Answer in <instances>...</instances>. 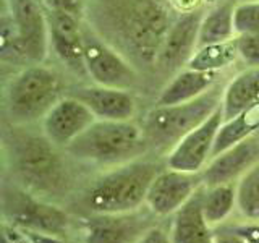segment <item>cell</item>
Instances as JSON below:
<instances>
[{"label": "cell", "instance_id": "18", "mask_svg": "<svg viewBox=\"0 0 259 243\" xmlns=\"http://www.w3.org/2000/svg\"><path fill=\"white\" fill-rule=\"evenodd\" d=\"M202 188L204 185L172 214L168 229L172 243H217L214 227L207 222L202 211Z\"/></svg>", "mask_w": 259, "mask_h": 243}, {"label": "cell", "instance_id": "1", "mask_svg": "<svg viewBox=\"0 0 259 243\" xmlns=\"http://www.w3.org/2000/svg\"><path fill=\"white\" fill-rule=\"evenodd\" d=\"M86 18L135 67L156 65L172 24L164 0H86Z\"/></svg>", "mask_w": 259, "mask_h": 243}, {"label": "cell", "instance_id": "30", "mask_svg": "<svg viewBox=\"0 0 259 243\" xmlns=\"http://www.w3.org/2000/svg\"><path fill=\"white\" fill-rule=\"evenodd\" d=\"M227 232L237 235L245 243H259V221H246L230 225Z\"/></svg>", "mask_w": 259, "mask_h": 243}, {"label": "cell", "instance_id": "13", "mask_svg": "<svg viewBox=\"0 0 259 243\" xmlns=\"http://www.w3.org/2000/svg\"><path fill=\"white\" fill-rule=\"evenodd\" d=\"M96 120V115L89 110L88 105L70 94L57 101L40 122V125L47 140L59 149L65 151Z\"/></svg>", "mask_w": 259, "mask_h": 243}, {"label": "cell", "instance_id": "14", "mask_svg": "<svg viewBox=\"0 0 259 243\" xmlns=\"http://www.w3.org/2000/svg\"><path fill=\"white\" fill-rule=\"evenodd\" d=\"M204 13L198 8L180 15L172 21L159 52L156 65L164 71H180L198 49L199 26Z\"/></svg>", "mask_w": 259, "mask_h": 243}, {"label": "cell", "instance_id": "29", "mask_svg": "<svg viewBox=\"0 0 259 243\" xmlns=\"http://www.w3.org/2000/svg\"><path fill=\"white\" fill-rule=\"evenodd\" d=\"M47 10L62 12L83 20L86 16V0H42Z\"/></svg>", "mask_w": 259, "mask_h": 243}, {"label": "cell", "instance_id": "17", "mask_svg": "<svg viewBox=\"0 0 259 243\" xmlns=\"http://www.w3.org/2000/svg\"><path fill=\"white\" fill-rule=\"evenodd\" d=\"M76 99L84 102L97 120H133L136 113V101L130 89L110 86H83L71 93Z\"/></svg>", "mask_w": 259, "mask_h": 243}, {"label": "cell", "instance_id": "10", "mask_svg": "<svg viewBox=\"0 0 259 243\" xmlns=\"http://www.w3.org/2000/svg\"><path fill=\"white\" fill-rule=\"evenodd\" d=\"M26 60L42 63L51 52L47 10L37 0H5Z\"/></svg>", "mask_w": 259, "mask_h": 243}, {"label": "cell", "instance_id": "33", "mask_svg": "<svg viewBox=\"0 0 259 243\" xmlns=\"http://www.w3.org/2000/svg\"><path fill=\"white\" fill-rule=\"evenodd\" d=\"M24 235L31 240V243H67L63 237L52 233H42V232H31V230H23Z\"/></svg>", "mask_w": 259, "mask_h": 243}, {"label": "cell", "instance_id": "23", "mask_svg": "<svg viewBox=\"0 0 259 243\" xmlns=\"http://www.w3.org/2000/svg\"><path fill=\"white\" fill-rule=\"evenodd\" d=\"M235 36L237 34H235L233 26V5H219L202 16L198 36V47L225 43V40L235 39Z\"/></svg>", "mask_w": 259, "mask_h": 243}, {"label": "cell", "instance_id": "31", "mask_svg": "<svg viewBox=\"0 0 259 243\" xmlns=\"http://www.w3.org/2000/svg\"><path fill=\"white\" fill-rule=\"evenodd\" d=\"M136 243H172L168 230L160 225H152Z\"/></svg>", "mask_w": 259, "mask_h": 243}, {"label": "cell", "instance_id": "11", "mask_svg": "<svg viewBox=\"0 0 259 243\" xmlns=\"http://www.w3.org/2000/svg\"><path fill=\"white\" fill-rule=\"evenodd\" d=\"M224 124V112L219 107L190 133H186L172 149L165 154V166L183 172L199 174L212 159L217 133Z\"/></svg>", "mask_w": 259, "mask_h": 243}, {"label": "cell", "instance_id": "26", "mask_svg": "<svg viewBox=\"0 0 259 243\" xmlns=\"http://www.w3.org/2000/svg\"><path fill=\"white\" fill-rule=\"evenodd\" d=\"M2 32H0V47H2V62H12L16 63L20 60H26V57L23 54V49L20 44L18 34H16L15 23L12 18V13L8 10L5 4L4 13H2ZM28 62V60H26Z\"/></svg>", "mask_w": 259, "mask_h": 243}, {"label": "cell", "instance_id": "22", "mask_svg": "<svg viewBox=\"0 0 259 243\" xmlns=\"http://www.w3.org/2000/svg\"><path fill=\"white\" fill-rule=\"evenodd\" d=\"M237 209V183H225L202 188V211L207 222L217 227Z\"/></svg>", "mask_w": 259, "mask_h": 243}, {"label": "cell", "instance_id": "15", "mask_svg": "<svg viewBox=\"0 0 259 243\" xmlns=\"http://www.w3.org/2000/svg\"><path fill=\"white\" fill-rule=\"evenodd\" d=\"M47 18L49 28H51V51L55 52V55L70 71L88 76L81 20L73 15L54 10H47Z\"/></svg>", "mask_w": 259, "mask_h": 243}, {"label": "cell", "instance_id": "28", "mask_svg": "<svg viewBox=\"0 0 259 243\" xmlns=\"http://www.w3.org/2000/svg\"><path fill=\"white\" fill-rule=\"evenodd\" d=\"M238 49V59L248 67H259V32L235 36Z\"/></svg>", "mask_w": 259, "mask_h": 243}, {"label": "cell", "instance_id": "9", "mask_svg": "<svg viewBox=\"0 0 259 243\" xmlns=\"http://www.w3.org/2000/svg\"><path fill=\"white\" fill-rule=\"evenodd\" d=\"M156 217L148 206L132 213H91L81 222V238L83 243H136L156 225Z\"/></svg>", "mask_w": 259, "mask_h": 243}, {"label": "cell", "instance_id": "16", "mask_svg": "<svg viewBox=\"0 0 259 243\" xmlns=\"http://www.w3.org/2000/svg\"><path fill=\"white\" fill-rule=\"evenodd\" d=\"M256 162H259L257 135L214 156L201 172L202 182L206 186L237 183Z\"/></svg>", "mask_w": 259, "mask_h": 243}, {"label": "cell", "instance_id": "5", "mask_svg": "<svg viewBox=\"0 0 259 243\" xmlns=\"http://www.w3.org/2000/svg\"><path fill=\"white\" fill-rule=\"evenodd\" d=\"M62 97L60 76L42 63H32L10 79L5 89V110L12 125H31L42 122Z\"/></svg>", "mask_w": 259, "mask_h": 243}, {"label": "cell", "instance_id": "3", "mask_svg": "<svg viewBox=\"0 0 259 243\" xmlns=\"http://www.w3.org/2000/svg\"><path fill=\"white\" fill-rule=\"evenodd\" d=\"M164 169L159 162L136 159L128 164L107 169L86 190L83 202L89 213H132L146 206V194Z\"/></svg>", "mask_w": 259, "mask_h": 243}, {"label": "cell", "instance_id": "27", "mask_svg": "<svg viewBox=\"0 0 259 243\" xmlns=\"http://www.w3.org/2000/svg\"><path fill=\"white\" fill-rule=\"evenodd\" d=\"M235 34H251L259 32V0L241 2L233 7Z\"/></svg>", "mask_w": 259, "mask_h": 243}, {"label": "cell", "instance_id": "6", "mask_svg": "<svg viewBox=\"0 0 259 243\" xmlns=\"http://www.w3.org/2000/svg\"><path fill=\"white\" fill-rule=\"evenodd\" d=\"M224 89L212 86L207 93L190 102L174 105H156L144 118L143 132L149 149L164 151L165 154L182 138L201 125L222 105Z\"/></svg>", "mask_w": 259, "mask_h": 243}, {"label": "cell", "instance_id": "24", "mask_svg": "<svg viewBox=\"0 0 259 243\" xmlns=\"http://www.w3.org/2000/svg\"><path fill=\"white\" fill-rule=\"evenodd\" d=\"M237 59H238L237 40L230 39V40H225V43L207 44V46L198 47L185 68L219 73L221 70L230 67Z\"/></svg>", "mask_w": 259, "mask_h": 243}, {"label": "cell", "instance_id": "2", "mask_svg": "<svg viewBox=\"0 0 259 243\" xmlns=\"http://www.w3.org/2000/svg\"><path fill=\"white\" fill-rule=\"evenodd\" d=\"M13 174L23 188L40 198H57L68 191L70 172L59 154V148L46 135L13 133L5 141Z\"/></svg>", "mask_w": 259, "mask_h": 243}, {"label": "cell", "instance_id": "25", "mask_svg": "<svg viewBox=\"0 0 259 243\" xmlns=\"http://www.w3.org/2000/svg\"><path fill=\"white\" fill-rule=\"evenodd\" d=\"M237 211L245 221H259V162L237 182Z\"/></svg>", "mask_w": 259, "mask_h": 243}, {"label": "cell", "instance_id": "4", "mask_svg": "<svg viewBox=\"0 0 259 243\" xmlns=\"http://www.w3.org/2000/svg\"><path fill=\"white\" fill-rule=\"evenodd\" d=\"M148 149L143 127L133 120H96L65 152L76 160L107 170L141 159Z\"/></svg>", "mask_w": 259, "mask_h": 243}, {"label": "cell", "instance_id": "7", "mask_svg": "<svg viewBox=\"0 0 259 243\" xmlns=\"http://www.w3.org/2000/svg\"><path fill=\"white\" fill-rule=\"evenodd\" d=\"M2 216L4 222L20 230L63 237L70 229V216L63 209L16 185L2 191Z\"/></svg>", "mask_w": 259, "mask_h": 243}, {"label": "cell", "instance_id": "12", "mask_svg": "<svg viewBox=\"0 0 259 243\" xmlns=\"http://www.w3.org/2000/svg\"><path fill=\"white\" fill-rule=\"evenodd\" d=\"M202 185L204 182L201 172H183L165 166L149 186L146 194V206L157 217L172 216Z\"/></svg>", "mask_w": 259, "mask_h": 243}, {"label": "cell", "instance_id": "35", "mask_svg": "<svg viewBox=\"0 0 259 243\" xmlns=\"http://www.w3.org/2000/svg\"><path fill=\"white\" fill-rule=\"evenodd\" d=\"M217 243H245V241H243L241 238H238L237 235L224 230V233L217 235Z\"/></svg>", "mask_w": 259, "mask_h": 243}, {"label": "cell", "instance_id": "8", "mask_svg": "<svg viewBox=\"0 0 259 243\" xmlns=\"http://www.w3.org/2000/svg\"><path fill=\"white\" fill-rule=\"evenodd\" d=\"M83 36L86 71L94 85L132 89L138 83L135 65L102 39L89 24H83Z\"/></svg>", "mask_w": 259, "mask_h": 243}, {"label": "cell", "instance_id": "21", "mask_svg": "<svg viewBox=\"0 0 259 243\" xmlns=\"http://www.w3.org/2000/svg\"><path fill=\"white\" fill-rule=\"evenodd\" d=\"M254 135H259V105L241 112L229 120H224L217 133L212 157Z\"/></svg>", "mask_w": 259, "mask_h": 243}, {"label": "cell", "instance_id": "19", "mask_svg": "<svg viewBox=\"0 0 259 243\" xmlns=\"http://www.w3.org/2000/svg\"><path fill=\"white\" fill-rule=\"evenodd\" d=\"M219 73L215 71H198L191 68H183L177 71L172 79L160 91L156 105H174L190 102L196 97L207 93L215 86Z\"/></svg>", "mask_w": 259, "mask_h": 243}, {"label": "cell", "instance_id": "20", "mask_svg": "<svg viewBox=\"0 0 259 243\" xmlns=\"http://www.w3.org/2000/svg\"><path fill=\"white\" fill-rule=\"evenodd\" d=\"M259 105V67H249L229 81L222 94L224 120Z\"/></svg>", "mask_w": 259, "mask_h": 243}, {"label": "cell", "instance_id": "34", "mask_svg": "<svg viewBox=\"0 0 259 243\" xmlns=\"http://www.w3.org/2000/svg\"><path fill=\"white\" fill-rule=\"evenodd\" d=\"M168 2L174 4L175 8L182 10L183 13L196 10V5H198V0H168Z\"/></svg>", "mask_w": 259, "mask_h": 243}, {"label": "cell", "instance_id": "32", "mask_svg": "<svg viewBox=\"0 0 259 243\" xmlns=\"http://www.w3.org/2000/svg\"><path fill=\"white\" fill-rule=\"evenodd\" d=\"M2 243H31L23 230L4 222L2 224Z\"/></svg>", "mask_w": 259, "mask_h": 243}]
</instances>
